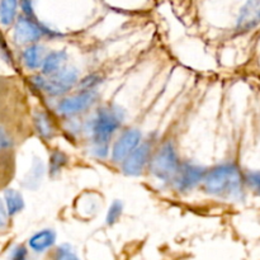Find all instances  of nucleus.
Returning <instances> with one entry per match:
<instances>
[{"instance_id": "1", "label": "nucleus", "mask_w": 260, "mask_h": 260, "mask_svg": "<svg viewBox=\"0 0 260 260\" xmlns=\"http://www.w3.org/2000/svg\"><path fill=\"white\" fill-rule=\"evenodd\" d=\"M208 194L221 198H239L243 193V175L236 165L222 164L206 173L203 179Z\"/></svg>"}, {"instance_id": "2", "label": "nucleus", "mask_w": 260, "mask_h": 260, "mask_svg": "<svg viewBox=\"0 0 260 260\" xmlns=\"http://www.w3.org/2000/svg\"><path fill=\"white\" fill-rule=\"evenodd\" d=\"M123 119V112L118 107H106L98 111L91 121V136H93L94 152L96 156L106 157L108 152V141L112 135L119 128Z\"/></svg>"}, {"instance_id": "3", "label": "nucleus", "mask_w": 260, "mask_h": 260, "mask_svg": "<svg viewBox=\"0 0 260 260\" xmlns=\"http://www.w3.org/2000/svg\"><path fill=\"white\" fill-rule=\"evenodd\" d=\"M35 80H37L38 88L43 89L48 95H62L78 83V70L74 68L61 69L48 79L36 76Z\"/></svg>"}, {"instance_id": "4", "label": "nucleus", "mask_w": 260, "mask_h": 260, "mask_svg": "<svg viewBox=\"0 0 260 260\" xmlns=\"http://www.w3.org/2000/svg\"><path fill=\"white\" fill-rule=\"evenodd\" d=\"M151 173L160 180H168L173 178L179 168L178 155L172 142H167L161 146V149L156 152L152 159Z\"/></svg>"}, {"instance_id": "5", "label": "nucleus", "mask_w": 260, "mask_h": 260, "mask_svg": "<svg viewBox=\"0 0 260 260\" xmlns=\"http://www.w3.org/2000/svg\"><path fill=\"white\" fill-rule=\"evenodd\" d=\"M45 35H58L53 30L48 29L46 25L36 20V17H19L14 28V41L19 45H27V43H33L40 40Z\"/></svg>"}, {"instance_id": "6", "label": "nucleus", "mask_w": 260, "mask_h": 260, "mask_svg": "<svg viewBox=\"0 0 260 260\" xmlns=\"http://www.w3.org/2000/svg\"><path fill=\"white\" fill-rule=\"evenodd\" d=\"M206 177V169L198 165L184 162L178 168L174 175V185L179 192H188L197 187Z\"/></svg>"}, {"instance_id": "7", "label": "nucleus", "mask_w": 260, "mask_h": 260, "mask_svg": "<svg viewBox=\"0 0 260 260\" xmlns=\"http://www.w3.org/2000/svg\"><path fill=\"white\" fill-rule=\"evenodd\" d=\"M141 141V132L139 129H127L119 136L117 142L114 144L112 150V159L113 161L119 162L123 161L129 154L135 151L139 147Z\"/></svg>"}, {"instance_id": "8", "label": "nucleus", "mask_w": 260, "mask_h": 260, "mask_svg": "<svg viewBox=\"0 0 260 260\" xmlns=\"http://www.w3.org/2000/svg\"><path fill=\"white\" fill-rule=\"evenodd\" d=\"M96 93L93 90H84L83 93L61 101L57 106V111L65 116H74L88 109L95 102Z\"/></svg>"}, {"instance_id": "9", "label": "nucleus", "mask_w": 260, "mask_h": 260, "mask_svg": "<svg viewBox=\"0 0 260 260\" xmlns=\"http://www.w3.org/2000/svg\"><path fill=\"white\" fill-rule=\"evenodd\" d=\"M150 151H151V144L145 142V144L140 145L132 154L124 159L123 165H122V170L126 175L129 177H137V175L142 174L145 167L149 160Z\"/></svg>"}, {"instance_id": "10", "label": "nucleus", "mask_w": 260, "mask_h": 260, "mask_svg": "<svg viewBox=\"0 0 260 260\" xmlns=\"http://www.w3.org/2000/svg\"><path fill=\"white\" fill-rule=\"evenodd\" d=\"M260 23V2H248L240 10L238 18V30L245 32Z\"/></svg>"}, {"instance_id": "11", "label": "nucleus", "mask_w": 260, "mask_h": 260, "mask_svg": "<svg viewBox=\"0 0 260 260\" xmlns=\"http://www.w3.org/2000/svg\"><path fill=\"white\" fill-rule=\"evenodd\" d=\"M22 61L25 68L36 70L42 68L45 61V48L40 45H32L25 48L22 53Z\"/></svg>"}, {"instance_id": "12", "label": "nucleus", "mask_w": 260, "mask_h": 260, "mask_svg": "<svg viewBox=\"0 0 260 260\" xmlns=\"http://www.w3.org/2000/svg\"><path fill=\"white\" fill-rule=\"evenodd\" d=\"M55 240H56L55 231L46 229V230H42L40 231V233L35 234V235L29 239L28 245H29V248L32 249V250L37 251V253H42V251L50 249L51 246L55 244Z\"/></svg>"}, {"instance_id": "13", "label": "nucleus", "mask_w": 260, "mask_h": 260, "mask_svg": "<svg viewBox=\"0 0 260 260\" xmlns=\"http://www.w3.org/2000/svg\"><path fill=\"white\" fill-rule=\"evenodd\" d=\"M66 58H68V53L65 51H55V52H51L50 55H47L43 61L42 70L43 74L46 75H52V74L57 73L62 69V65L65 63Z\"/></svg>"}, {"instance_id": "14", "label": "nucleus", "mask_w": 260, "mask_h": 260, "mask_svg": "<svg viewBox=\"0 0 260 260\" xmlns=\"http://www.w3.org/2000/svg\"><path fill=\"white\" fill-rule=\"evenodd\" d=\"M43 174H45V165H43L42 160L36 157L33 160V165L30 168L29 173L25 177L24 187L28 188V189H37L41 180H42Z\"/></svg>"}, {"instance_id": "15", "label": "nucleus", "mask_w": 260, "mask_h": 260, "mask_svg": "<svg viewBox=\"0 0 260 260\" xmlns=\"http://www.w3.org/2000/svg\"><path fill=\"white\" fill-rule=\"evenodd\" d=\"M35 126L37 129V134L40 135L43 139H51L55 134V129H53L52 121L48 118V116L43 112H37L35 114Z\"/></svg>"}, {"instance_id": "16", "label": "nucleus", "mask_w": 260, "mask_h": 260, "mask_svg": "<svg viewBox=\"0 0 260 260\" xmlns=\"http://www.w3.org/2000/svg\"><path fill=\"white\" fill-rule=\"evenodd\" d=\"M5 205H7V213L9 216L17 215L18 212L23 210L24 207V201L20 196L19 192L14 189H7L4 193Z\"/></svg>"}, {"instance_id": "17", "label": "nucleus", "mask_w": 260, "mask_h": 260, "mask_svg": "<svg viewBox=\"0 0 260 260\" xmlns=\"http://www.w3.org/2000/svg\"><path fill=\"white\" fill-rule=\"evenodd\" d=\"M18 3L9 0V2H0V23L3 25H10L17 14Z\"/></svg>"}, {"instance_id": "18", "label": "nucleus", "mask_w": 260, "mask_h": 260, "mask_svg": "<svg viewBox=\"0 0 260 260\" xmlns=\"http://www.w3.org/2000/svg\"><path fill=\"white\" fill-rule=\"evenodd\" d=\"M66 164H68V156L62 151H53L50 157V174L52 177L60 174Z\"/></svg>"}, {"instance_id": "19", "label": "nucleus", "mask_w": 260, "mask_h": 260, "mask_svg": "<svg viewBox=\"0 0 260 260\" xmlns=\"http://www.w3.org/2000/svg\"><path fill=\"white\" fill-rule=\"evenodd\" d=\"M122 210H123V205H122L121 201H114L112 203V206L109 207L108 213H107L106 221L108 225H113V223L117 222L119 217L122 215Z\"/></svg>"}, {"instance_id": "20", "label": "nucleus", "mask_w": 260, "mask_h": 260, "mask_svg": "<svg viewBox=\"0 0 260 260\" xmlns=\"http://www.w3.org/2000/svg\"><path fill=\"white\" fill-rule=\"evenodd\" d=\"M55 260H79V258L70 245H61L56 250Z\"/></svg>"}, {"instance_id": "21", "label": "nucleus", "mask_w": 260, "mask_h": 260, "mask_svg": "<svg viewBox=\"0 0 260 260\" xmlns=\"http://www.w3.org/2000/svg\"><path fill=\"white\" fill-rule=\"evenodd\" d=\"M28 251L24 246H17L14 250L12 251V259L10 260H27Z\"/></svg>"}, {"instance_id": "22", "label": "nucleus", "mask_w": 260, "mask_h": 260, "mask_svg": "<svg viewBox=\"0 0 260 260\" xmlns=\"http://www.w3.org/2000/svg\"><path fill=\"white\" fill-rule=\"evenodd\" d=\"M12 145H13V141L9 137V135H8L4 129L0 128V150L9 149Z\"/></svg>"}, {"instance_id": "23", "label": "nucleus", "mask_w": 260, "mask_h": 260, "mask_svg": "<svg viewBox=\"0 0 260 260\" xmlns=\"http://www.w3.org/2000/svg\"><path fill=\"white\" fill-rule=\"evenodd\" d=\"M248 182L260 194V173H251V174H249Z\"/></svg>"}, {"instance_id": "24", "label": "nucleus", "mask_w": 260, "mask_h": 260, "mask_svg": "<svg viewBox=\"0 0 260 260\" xmlns=\"http://www.w3.org/2000/svg\"><path fill=\"white\" fill-rule=\"evenodd\" d=\"M32 5L33 4L30 2L20 3V7H22L23 13H24V17H29V18L35 17V13H33V9H32Z\"/></svg>"}, {"instance_id": "25", "label": "nucleus", "mask_w": 260, "mask_h": 260, "mask_svg": "<svg viewBox=\"0 0 260 260\" xmlns=\"http://www.w3.org/2000/svg\"><path fill=\"white\" fill-rule=\"evenodd\" d=\"M7 217L8 213L7 211H5L4 205H3L2 201H0V228H4L5 226V223H7Z\"/></svg>"}]
</instances>
